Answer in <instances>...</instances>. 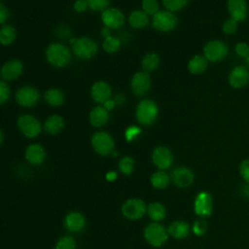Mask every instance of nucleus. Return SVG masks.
Listing matches in <instances>:
<instances>
[{"label": "nucleus", "mask_w": 249, "mask_h": 249, "mask_svg": "<svg viewBox=\"0 0 249 249\" xmlns=\"http://www.w3.org/2000/svg\"><path fill=\"white\" fill-rule=\"evenodd\" d=\"M46 153L44 148L39 144H32L25 150V159L31 164H40L45 160Z\"/></svg>", "instance_id": "20"}, {"label": "nucleus", "mask_w": 249, "mask_h": 249, "mask_svg": "<svg viewBox=\"0 0 249 249\" xmlns=\"http://www.w3.org/2000/svg\"><path fill=\"white\" fill-rule=\"evenodd\" d=\"M144 237L146 241L154 247H160L163 245L167 238L168 232L160 224L155 222L149 224L144 230Z\"/></svg>", "instance_id": "3"}, {"label": "nucleus", "mask_w": 249, "mask_h": 249, "mask_svg": "<svg viewBox=\"0 0 249 249\" xmlns=\"http://www.w3.org/2000/svg\"><path fill=\"white\" fill-rule=\"evenodd\" d=\"M64 224L68 231L73 232H79L85 228L86 220L81 213L71 212L65 217Z\"/></svg>", "instance_id": "21"}, {"label": "nucleus", "mask_w": 249, "mask_h": 249, "mask_svg": "<svg viewBox=\"0 0 249 249\" xmlns=\"http://www.w3.org/2000/svg\"><path fill=\"white\" fill-rule=\"evenodd\" d=\"M150 180H151V184L154 188L162 190V189H165L168 186L170 178H169L168 174L165 171L159 170V171H156L155 173L152 174Z\"/></svg>", "instance_id": "28"}, {"label": "nucleus", "mask_w": 249, "mask_h": 249, "mask_svg": "<svg viewBox=\"0 0 249 249\" xmlns=\"http://www.w3.org/2000/svg\"><path fill=\"white\" fill-rule=\"evenodd\" d=\"M87 7H89V6H88V3L86 0H77L74 3V10L78 13L84 12L87 9Z\"/></svg>", "instance_id": "44"}, {"label": "nucleus", "mask_w": 249, "mask_h": 249, "mask_svg": "<svg viewBox=\"0 0 249 249\" xmlns=\"http://www.w3.org/2000/svg\"><path fill=\"white\" fill-rule=\"evenodd\" d=\"M167 232L174 238L183 239L189 235L190 226L184 221H174L169 225Z\"/></svg>", "instance_id": "22"}, {"label": "nucleus", "mask_w": 249, "mask_h": 249, "mask_svg": "<svg viewBox=\"0 0 249 249\" xmlns=\"http://www.w3.org/2000/svg\"><path fill=\"white\" fill-rule=\"evenodd\" d=\"M22 63L18 59L6 62L1 69V76L5 80H14L20 76L22 72Z\"/></svg>", "instance_id": "19"}, {"label": "nucleus", "mask_w": 249, "mask_h": 249, "mask_svg": "<svg viewBox=\"0 0 249 249\" xmlns=\"http://www.w3.org/2000/svg\"><path fill=\"white\" fill-rule=\"evenodd\" d=\"M188 0H162L163 6L169 12H176L184 8Z\"/></svg>", "instance_id": "35"}, {"label": "nucleus", "mask_w": 249, "mask_h": 249, "mask_svg": "<svg viewBox=\"0 0 249 249\" xmlns=\"http://www.w3.org/2000/svg\"><path fill=\"white\" fill-rule=\"evenodd\" d=\"M3 138H4V136H3V131L1 130V131H0V143H1V144L3 143Z\"/></svg>", "instance_id": "49"}, {"label": "nucleus", "mask_w": 249, "mask_h": 249, "mask_svg": "<svg viewBox=\"0 0 249 249\" xmlns=\"http://www.w3.org/2000/svg\"><path fill=\"white\" fill-rule=\"evenodd\" d=\"M91 145L97 154L107 156L113 152L115 143L109 133L105 131H98L92 135Z\"/></svg>", "instance_id": "5"}, {"label": "nucleus", "mask_w": 249, "mask_h": 249, "mask_svg": "<svg viewBox=\"0 0 249 249\" xmlns=\"http://www.w3.org/2000/svg\"><path fill=\"white\" fill-rule=\"evenodd\" d=\"M16 29L10 24L4 25L0 30V42L3 46L11 45L16 39Z\"/></svg>", "instance_id": "30"}, {"label": "nucleus", "mask_w": 249, "mask_h": 249, "mask_svg": "<svg viewBox=\"0 0 249 249\" xmlns=\"http://www.w3.org/2000/svg\"><path fill=\"white\" fill-rule=\"evenodd\" d=\"M208 65V60L204 55H195L188 63V69L192 74L199 75L202 74Z\"/></svg>", "instance_id": "24"}, {"label": "nucleus", "mask_w": 249, "mask_h": 249, "mask_svg": "<svg viewBox=\"0 0 249 249\" xmlns=\"http://www.w3.org/2000/svg\"><path fill=\"white\" fill-rule=\"evenodd\" d=\"M134 160L130 157H124L119 161V169L122 173L128 175L133 171Z\"/></svg>", "instance_id": "33"}, {"label": "nucleus", "mask_w": 249, "mask_h": 249, "mask_svg": "<svg viewBox=\"0 0 249 249\" xmlns=\"http://www.w3.org/2000/svg\"><path fill=\"white\" fill-rule=\"evenodd\" d=\"M101 35L104 36L105 38L109 37V36H110V30H109V28H108V27H104V28L101 30Z\"/></svg>", "instance_id": "48"}, {"label": "nucleus", "mask_w": 249, "mask_h": 249, "mask_svg": "<svg viewBox=\"0 0 249 249\" xmlns=\"http://www.w3.org/2000/svg\"><path fill=\"white\" fill-rule=\"evenodd\" d=\"M63 127H64V121L62 117L57 115L50 116L44 124V128L46 132H48L49 134H56L60 132Z\"/></svg>", "instance_id": "25"}, {"label": "nucleus", "mask_w": 249, "mask_h": 249, "mask_svg": "<svg viewBox=\"0 0 249 249\" xmlns=\"http://www.w3.org/2000/svg\"><path fill=\"white\" fill-rule=\"evenodd\" d=\"M152 160L154 164L160 170L167 169L173 162V156L169 149L163 146L156 147L152 153Z\"/></svg>", "instance_id": "11"}, {"label": "nucleus", "mask_w": 249, "mask_h": 249, "mask_svg": "<svg viewBox=\"0 0 249 249\" xmlns=\"http://www.w3.org/2000/svg\"><path fill=\"white\" fill-rule=\"evenodd\" d=\"M228 54V46L220 40H211L203 48V55L208 61L217 62L223 60Z\"/></svg>", "instance_id": "4"}, {"label": "nucleus", "mask_w": 249, "mask_h": 249, "mask_svg": "<svg viewBox=\"0 0 249 249\" xmlns=\"http://www.w3.org/2000/svg\"><path fill=\"white\" fill-rule=\"evenodd\" d=\"M88 6L93 11H105L109 0H86Z\"/></svg>", "instance_id": "38"}, {"label": "nucleus", "mask_w": 249, "mask_h": 249, "mask_svg": "<svg viewBox=\"0 0 249 249\" xmlns=\"http://www.w3.org/2000/svg\"><path fill=\"white\" fill-rule=\"evenodd\" d=\"M141 132L140 128L137 127V126H130L128 127L125 132H124V135H125V138L127 141H132L139 133Z\"/></svg>", "instance_id": "43"}, {"label": "nucleus", "mask_w": 249, "mask_h": 249, "mask_svg": "<svg viewBox=\"0 0 249 249\" xmlns=\"http://www.w3.org/2000/svg\"><path fill=\"white\" fill-rule=\"evenodd\" d=\"M194 179L195 175L193 171L184 166L175 168L171 174V180L176 186L180 188L189 187L194 182Z\"/></svg>", "instance_id": "16"}, {"label": "nucleus", "mask_w": 249, "mask_h": 249, "mask_svg": "<svg viewBox=\"0 0 249 249\" xmlns=\"http://www.w3.org/2000/svg\"><path fill=\"white\" fill-rule=\"evenodd\" d=\"M222 30L225 34H228V35H231V34L235 33L237 30V21L231 18H228L227 20L224 21Z\"/></svg>", "instance_id": "37"}, {"label": "nucleus", "mask_w": 249, "mask_h": 249, "mask_svg": "<svg viewBox=\"0 0 249 249\" xmlns=\"http://www.w3.org/2000/svg\"><path fill=\"white\" fill-rule=\"evenodd\" d=\"M73 52L79 58L89 59L97 53V45L90 38L82 37L73 44Z\"/></svg>", "instance_id": "7"}, {"label": "nucleus", "mask_w": 249, "mask_h": 249, "mask_svg": "<svg viewBox=\"0 0 249 249\" xmlns=\"http://www.w3.org/2000/svg\"><path fill=\"white\" fill-rule=\"evenodd\" d=\"M142 8L147 15L154 16L159 12V4L157 0H143Z\"/></svg>", "instance_id": "36"}, {"label": "nucleus", "mask_w": 249, "mask_h": 249, "mask_svg": "<svg viewBox=\"0 0 249 249\" xmlns=\"http://www.w3.org/2000/svg\"><path fill=\"white\" fill-rule=\"evenodd\" d=\"M227 9L231 18L238 21H243L247 17L246 0H228Z\"/></svg>", "instance_id": "17"}, {"label": "nucleus", "mask_w": 249, "mask_h": 249, "mask_svg": "<svg viewBox=\"0 0 249 249\" xmlns=\"http://www.w3.org/2000/svg\"><path fill=\"white\" fill-rule=\"evenodd\" d=\"M159 109L157 104L150 99L141 100L136 108V119L143 125L153 124L158 117Z\"/></svg>", "instance_id": "2"}, {"label": "nucleus", "mask_w": 249, "mask_h": 249, "mask_svg": "<svg viewBox=\"0 0 249 249\" xmlns=\"http://www.w3.org/2000/svg\"><path fill=\"white\" fill-rule=\"evenodd\" d=\"M55 249H76V241L72 236H62L56 242Z\"/></svg>", "instance_id": "34"}, {"label": "nucleus", "mask_w": 249, "mask_h": 249, "mask_svg": "<svg viewBox=\"0 0 249 249\" xmlns=\"http://www.w3.org/2000/svg\"><path fill=\"white\" fill-rule=\"evenodd\" d=\"M160 64V58L158 56V54L154 53H147L141 62L142 68L146 71V72H150L155 70Z\"/></svg>", "instance_id": "31"}, {"label": "nucleus", "mask_w": 249, "mask_h": 249, "mask_svg": "<svg viewBox=\"0 0 249 249\" xmlns=\"http://www.w3.org/2000/svg\"><path fill=\"white\" fill-rule=\"evenodd\" d=\"M117 178V173L115 171H110L106 174V179L108 181H114Z\"/></svg>", "instance_id": "47"}, {"label": "nucleus", "mask_w": 249, "mask_h": 249, "mask_svg": "<svg viewBox=\"0 0 249 249\" xmlns=\"http://www.w3.org/2000/svg\"><path fill=\"white\" fill-rule=\"evenodd\" d=\"M90 93H91L92 99L95 102H97L99 104H104L107 100L110 99L112 89L106 82L99 81L92 85Z\"/></svg>", "instance_id": "18"}, {"label": "nucleus", "mask_w": 249, "mask_h": 249, "mask_svg": "<svg viewBox=\"0 0 249 249\" xmlns=\"http://www.w3.org/2000/svg\"><path fill=\"white\" fill-rule=\"evenodd\" d=\"M245 60H246V63H247V65L249 66V55H248V56L245 58Z\"/></svg>", "instance_id": "50"}, {"label": "nucleus", "mask_w": 249, "mask_h": 249, "mask_svg": "<svg viewBox=\"0 0 249 249\" xmlns=\"http://www.w3.org/2000/svg\"><path fill=\"white\" fill-rule=\"evenodd\" d=\"M207 230V223L203 219H197L193 225V231L196 235H203Z\"/></svg>", "instance_id": "39"}, {"label": "nucleus", "mask_w": 249, "mask_h": 249, "mask_svg": "<svg viewBox=\"0 0 249 249\" xmlns=\"http://www.w3.org/2000/svg\"><path fill=\"white\" fill-rule=\"evenodd\" d=\"M40 94L33 87H22L16 93V100L22 107H32L39 100Z\"/></svg>", "instance_id": "10"}, {"label": "nucleus", "mask_w": 249, "mask_h": 249, "mask_svg": "<svg viewBox=\"0 0 249 249\" xmlns=\"http://www.w3.org/2000/svg\"><path fill=\"white\" fill-rule=\"evenodd\" d=\"M229 84L233 89H241L249 83V71L243 65H237L229 74Z\"/></svg>", "instance_id": "13"}, {"label": "nucleus", "mask_w": 249, "mask_h": 249, "mask_svg": "<svg viewBox=\"0 0 249 249\" xmlns=\"http://www.w3.org/2000/svg\"><path fill=\"white\" fill-rule=\"evenodd\" d=\"M235 53L243 58H246L249 55V45L245 42H239L234 47Z\"/></svg>", "instance_id": "40"}, {"label": "nucleus", "mask_w": 249, "mask_h": 249, "mask_svg": "<svg viewBox=\"0 0 249 249\" xmlns=\"http://www.w3.org/2000/svg\"><path fill=\"white\" fill-rule=\"evenodd\" d=\"M128 21L133 28H143L148 24L149 18L148 15L144 11L136 10L130 14Z\"/></svg>", "instance_id": "26"}, {"label": "nucleus", "mask_w": 249, "mask_h": 249, "mask_svg": "<svg viewBox=\"0 0 249 249\" xmlns=\"http://www.w3.org/2000/svg\"><path fill=\"white\" fill-rule=\"evenodd\" d=\"M147 213L153 221L159 222L165 217L166 211L163 204H161L160 202L155 201V202H151L147 206Z\"/></svg>", "instance_id": "27"}, {"label": "nucleus", "mask_w": 249, "mask_h": 249, "mask_svg": "<svg viewBox=\"0 0 249 249\" xmlns=\"http://www.w3.org/2000/svg\"><path fill=\"white\" fill-rule=\"evenodd\" d=\"M46 57L53 66L59 68L64 67L69 63L71 54L65 46L58 43H53L48 47L46 51Z\"/></svg>", "instance_id": "1"}, {"label": "nucleus", "mask_w": 249, "mask_h": 249, "mask_svg": "<svg viewBox=\"0 0 249 249\" xmlns=\"http://www.w3.org/2000/svg\"><path fill=\"white\" fill-rule=\"evenodd\" d=\"M10 97V88L8 85L1 81L0 82V104H4Z\"/></svg>", "instance_id": "41"}, {"label": "nucleus", "mask_w": 249, "mask_h": 249, "mask_svg": "<svg viewBox=\"0 0 249 249\" xmlns=\"http://www.w3.org/2000/svg\"><path fill=\"white\" fill-rule=\"evenodd\" d=\"M120 47H121L120 40L113 36H109V37L105 38V40L102 43L103 50L109 53L117 52L120 49Z\"/></svg>", "instance_id": "32"}, {"label": "nucleus", "mask_w": 249, "mask_h": 249, "mask_svg": "<svg viewBox=\"0 0 249 249\" xmlns=\"http://www.w3.org/2000/svg\"><path fill=\"white\" fill-rule=\"evenodd\" d=\"M239 173L241 177L249 184V159L244 160L239 164Z\"/></svg>", "instance_id": "42"}, {"label": "nucleus", "mask_w": 249, "mask_h": 249, "mask_svg": "<svg viewBox=\"0 0 249 249\" xmlns=\"http://www.w3.org/2000/svg\"><path fill=\"white\" fill-rule=\"evenodd\" d=\"M114 106H115V101H114V100H111V99L107 100V101L104 103V108H105L106 110H111V109H113Z\"/></svg>", "instance_id": "46"}, {"label": "nucleus", "mask_w": 249, "mask_h": 249, "mask_svg": "<svg viewBox=\"0 0 249 249\" xmlns=\"http://www.w3.org/2000/svg\"><path fill=\"white\" fill-rule=\"evenodd\" d=\"M101 18L103 23L108 28H119L124 22V14L116 8H109L102 12Z\"/></svg>", "instance_id": "15"}, {"label": "nucleus", "mask_w": 249, "mask_h": 249, "mask_svg": "<svg viewBox=\"0 0 249 249\" xmlns=\"http://www.w3.org/2000/svg\"><path fill=\"white\" fill-rule=\"evenodd\" d=\"M18 126L21 133L28 138L36 137L42 129L40 122L30 115L20 116L18 120Z\"/></svg>", "instance_id": "9"}, {"label": "nucleus", "mask_w": 249, "mask_h": 249, "mask_svg": "<svg viewBox=\"0 0 249 249\" xmlns=\"http://www.w3.org/2000/svg\"><path fill=\"white\" fill-rule=\"evenodd\" d=\"M131 90L135 95H144L151 88V78L146 72H137L133 75L130 83Z\"/></svg>", "instance_id": "12"}, {"label": "nucleus", "mask_w": 249, "mask_h": 249, "mask_svg": "<svg viewBox=\"0 0 249 249\" xmlns=\"http://www.w3.org/2000/svg\"><path fill=\"white\" fill-rule=\"evenodd\" d=\"M176 16L169 11H159L153 17V27L160 31H169L177 25Z\"/></svg>", "instance_id": "8"}, {"label": "nucleus", "mask_w": 249, "mask_h": 249, "mask_svg": "<svg viewBox=\"0 0 249 249\" xmlns=\"http://www.w3.org/2000/svg\"><path fill=\"white\" fill-rule=\"evenodd\" d=\"M109 119L108 110L104 107L96 106L89 113V123L92 126L100 127L104 125Z\"/></svg>", "instance_id": "23"}, {"label": "nucleus", "mask_w": 249, "mask_h": 249, "mask_svg": "<svg viewBox=\"0 0 249 249\" xmlns=\"http://www.w3.org/2000/svg\"><path fill=\"white\" fill-rule=\"evenodd\" d=\"M146 211L145 202L139 198L127 199L122 206L123 215L128 220H138L143 217Z\"/></svg>", "instance_id": "6"}, {"label": "nucleus", "mask_w": 249, "mask_h": 249, "mask_svg": "<svg viewBox=\"0 0 249 249\" xmlns=\"http://www.w3.org/2000/svg\"><path fill=\"white\" fill-rule=\"evenodd\" d=\"M45 100L51 106H60L64 101V94L58 89H50L45 93Z\"/></svg>", "instance_id": "29"}, {"label": "nucleus", "mask_w": 249, "mask_h": 249, "mask_svg": "<svg viewBox=\"0 0 249 249\" xmlns=\"http://www.w3.org/2000/svg\"><path fill=\"white\" fill-rule=\"evenodd\" d=\"M8 17H9L8 9L4 6V4L0 3V23H4L8 18Z\"/></svg>", "instance_id": "45"}, {"label": "nucleus", "mask_w": 249, "mask_h": 249, "mask_svg": "<svg viewBox=\"0 0 249 249\" xmlns=\"http://www.w3.org/2000/svg\"><path fill=\"white\" fill-rule=\"evenodd\" d=\"M194 209L197 216L206 217L209 216L212 212V197L206 192H200L197 194L195 203Z\"/></svg>", "instance_id": "14"}]
</instances>
